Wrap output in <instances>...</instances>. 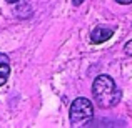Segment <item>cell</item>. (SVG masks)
Returning a JSON list of instances; mask_svg holds the SVG:
<instances>
[{
  "label": "cell",
  "instance_id": "6da1fadb",
  "mask_svg": "<svg viewBox=\"0 0 132 128\" xmlns=\"http://www.w3.org/2000/svg\"><path fill=\"white\" fill-rule=\"evenodd\" d=\"M92 96L97 106L100 108H112L122 98V92L117 88L116 82L109 75H99L92 83Z\"/></svg>",
  "mask_w": 132,
  "mask_h": 128
},
{
  "label": "cell",
  "instance_id": "7a4b0ae2",
  "mask_svg": "<svg viewBox=\"0 0 132 128\" xmlns=\"http://www.w3.org/2000/svg\"><path fill=\"white\" fill-rule=\"evenodd\" d=\"M94 116V106L92 102L84 96H79L72 102L70 110H69V118H70V125L79 128V126H85L87 123L92 120Z\"/></svg>",
  "mask_w": 132,
  "mask_h": 128
},
{
  "label": "cell",
  "instance_id": "3957f363",
  "mask_svg": "<svg viewBox=\"0 0 132 128\" xmlns=\"http://www.w3.org/2000/svg\"><path fill=\"white\" fill-rule=\"evenodd\" d=\"M114 35V30L112 28H105V27H97L90 32V42L99 45V43H104Z\"/></svg>",
  "mask_w": 132,
  "mask_h": 128
},
{
  "label": "cell",
  "instance_id": "277c9868",
  "mask_svg": "<svg viewBox=\"0 0 132 128\" xmlns=\"http://www.w3.org/2000/svg\"><path fill=\"white\" fill-rule=\"evenodd\" d=\"M15 15L19 17V18H29L30 15H32V7L29 5V3H19L15 8Z\"/></svg>",
  "mask_w": 132,
  "mask_h": 128
},
{
  "label": "cell",
  "instance_id": "5b68a950",
  "mask_svg": "<svg viewBox=\"0 0 132 128\" xmlns=\"http://www.w3.org/2000/svg\"><path fill=\"white\" fill-rule=\"evenodd\" d=\"M9 75H10V67H9V63H0V86L2 85H5L7 83V80H9Z\"/></svg>",
  "mask_w": 132,
  "mask_h": 128
},
{
  "label": "cell",
  "instance_id": "8992f818",
  "mask_svg": "<svg viewBox=\"0 0 132 128\" xmlns=\"http://www.w3.org/2000/svg\"><path fill=\"white\" fill-rule=\"evenodd\" d=\"M124 52H126V55H130L132 57V40H129V42L124 45Z\"/></svg>",
  "mask_w": 132,
  "mask_h": 128
},
{
  "label": "cell",
  "instance_id": "52a82bcc",
  "mask_svg": "<svg viewBox=\"0 0 132 128\" xmlns=\"http://www.w3.org/2000/svg\"><path fill=\"white\" fill-rule=\"evenodd\" d=\"M3 62H5V63H9V57H7V55H3V53H0V63H3Z\"/></svg>",
  "mask_w": 132,
  "mask_h": 128
},
{
  "label": "cell",
  "instance_id": "ba28073f",
  "mask_svg": "<svg viewBox=\"0 0 132 128\" xmlns=\"http://www.w3.org/2000/svg\"><path fill=\"white\" fill-rule=\"evenodd\" d=\"M116 2L120 5H129V3H132V0H116Z\"/></svg>",
  "mask_w": 132,
  "mask_h": 128
},
{
  "label": "cell",
  "instance_id": "9c48e42d",
  "mask_svg": "<svg viewBox=\"0 0 132 128\" xmlns=\"http://www.w3.org/2000/svg\"><path fill=\"white\" fill-rule=\"evenodd\" d=\"M82 2H84V0H72V3H74V5H80Z\"/></svg>",
  "mask_w": 132,
  "mask_h": 128
},
{
  "label": "cell",
  "instance_id": "30bf717a",
  "mask_svg": "<svg viewBox=\"0 0 132 128\" xmlns=\"http://www.w3.org/2000/svg\"><path fill=\"white\" fill-rule=\"evenodd\" d=\"M5 2H9V3H17V2H20V0H5Z\"/></svg>",
  "mask_w": 132,
  "mask_h": 128
}]
</instances>
